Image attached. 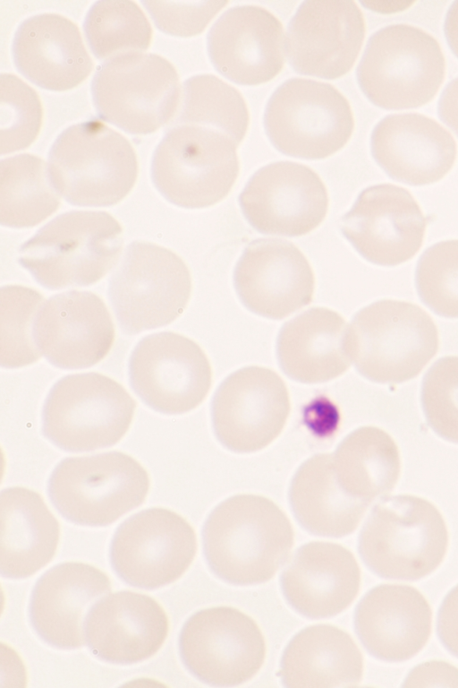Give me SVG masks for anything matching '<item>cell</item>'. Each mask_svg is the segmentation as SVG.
<instances>
[{"mask_svg":"<svg viewBox=\"0 0 458 688\" xmlns=\"http://www.w3.org/2000/svg\"><path fill=\"white\" fill-rule=\"evenodd\" d=\"M210 571L236 586L264 583L286 561L294 533L286 514L270 499L236 494L217 504L201 531Z\"/></svg>","mask_w":458,"mask_h":688,"instance_id":"1","label":"cell"},{"mask_svg":"<svg viewBox=\"0 0 458 688\" xmlns=\"http://www.w3.org/2000/svg\"><path fill=\"white\" fill-rule=\"evenodd\" d=\"M448 546L445 522L428 500L409 495L382 497L358 537L367 568L383 579L418 580L442 563Z\"/></svg>","mask_w":458,"mask_h":688,"instance_id":"2","label":"cell"},{"mask_svg":"<svg viewBox=\"0 0 458 688\" xmlns=\"http://www.w3.org/2000/svg\"><path fill=\"white\" fill-rule=\"evenodd\" d=\"M122 228L106 211H71L45 226L20 249V264L44 288L89 286L115 264Z\"/></svg>","mask_w":458,"mask_h":688,"instance_id":"3","label":"cell"},{"mask_svg":"<svg viewBox=\"0 0 458 688\" xmlns=\"http://www.w3.org/2000/svg\"><path fill=\"white\" fill-rule=\"evenodd\" d=\"M47 163L56 191L75 206H113L130 193L138 175L130 142L97 119L64 129Z\"/></svg>","mask_w":458,"mask_h":688,"instance_id":"4","label":"cell"},{"mask_svg":"<svg viewBox=\"0 0 458 688\" xmlns=\"http://www.w3.org/2000/svg\"><path fill=\"white\" fill-rule=\"evenodd\" d=\"M445 72L437 40L415 26L392 24L373 33L356 69L358 84L386 110L420 108L434 99Z\"/></svg>","mask_w":458,"mask_h":688,"instance_id":"5","label":"cell"},{"mask_svg":"<svg viewBox=\"0 0 458 688\" xmlns=\"http://www.w3.org/2000/svg\"><path fill=\"white\" fill-rule=\"evenodd\" d=\"M349 344L360 374L375 383H400L417 376L436 355L438 334L419 305L382 299L353 315Z\"/></svg>","mask_w":458,"mask_h":688,"instance_id":"6","label":"cell"},{"mask_svg":"<svg viewBox=\"0 0 458 688\" xmlns=\"http://www.w3.org/2000/svg\"><path fill=\"white\" fill-rule=\"evenodd\" d=\"M237 145L225 134L197 125H174L156 147L153 185L169 202L201 209L222 201L239 174Z\"/></svg>","mask_w":458,"mask_h":688,"instance_id":"7","label":"cell"},{"mask_svg":"<svg viewBox=\"0 0 458 688\" xmlns=\"http://www.w3.org/2000/svg\"><path fill=\"white\" fill-rule=\"evenodd\" d=\"M148 488L145 469L128 454L112 451L64 458L50 474L47 492L66 520L105 527L141 505Z\"/></svg>","mask_w":458,"mask_h":688,"instance_id":"8","label":"cell"},{"mask_svg":"<svg viewBox=\"0 0 458 688\" xmlns=\"http://www.w3.org/2000/svg\"><path fill=\"white\" fill-rule=\"evenodd\" d=\"M136 402L114 379L98 373L68 374L50 389L42 434L67 452L111 447L126 434Z\"/></svg>","mask_w":458,"mask_h":688,"instance_id":"9","label":"cell"},{"mask_svg":"<svg viewBox=\"0 0 458 688\" xmlns=\"http://www.w3.org/2000/svg\"><path fill=\"white\" fill-rule=\"evenodd\" d=\"M90 90L98 116L131 134L157 131L176 114L180 102L176 70L152 53L130 52L105 61Z\"/></svg>","mask_w":458,"mask_h":688,"instance_id":"10","label":"cell"},{"mask_svg":"<svg viewBox=\"0 0 458 688\" xmlns=\"http://www.w3.org/2000/svg\"><path fill=\"white\" fill-rule=\"evenodd\" d=\"M191 278L184 262L165 247L133 241L110 277L108 298L127 335L168 325L184 311Z\"/></svg>","mask_w":458,"mask_h":688,"instance_id":"11","label":"cell"},{"mask_svg":"<svg viewBox=\"0 0 458 688\" xmlns=\"http://www.w3.org/2000/svg\"><path fill=\"white\" fill-rule=\"evenodd\" d=\"M263 125L279 152L315 160L331 156L347 143L354 120L349 102L334 86L292 78L270 96Z\"/></svg>","mask_w":458,"mask_h":688,"instance_id":"12","label":"cell"},{"mask_svg":"<svg viewBox=\"0 0 458 688\" xmlns=\"http://www.w3.org/2000/svg\"><path fill=\"white\" fill-rule=\"evenodd\" d=\"M185 668L211 686L232 687L250 680L266 656L256 622L231 606L201 609L184 623L178 638Z\"/></svg>","mask_w":458,"mask_h":688,"instance_id":"13","label":"cell"},{"mask_svg":"<svg viewBox=\"0 0 458 688\" xmlns=\"http://www.w3.org/2000/svg\"><path fill=\"white\" fill-rule=\"evenodd\" d=\"M197 551L193 528L176 512L148 508L123 520L109 548L111 566L134 588L152 590L178 580Z\"/></svg>","mask_w":458,"mask_h":688,"instance_id":"14","label":"cell"},{"mask_svg":"<svg viewBox=\"0 0 458 688\" xmlns=\"http://www.w3.org/2000/svg\"><path fill=\"white\" fill-rule=\"evenodd\" d=\"M128 375L142 402L165 415H181L198 407L212 383L211 366L202 348L172 331L142 338L129 358Z\"/></svg>","mask_w":458,"mask_h":688,"instance_id":"15","label":"cell"},{"mask_svg":"<svg viewBox=\"0 0 458 688\" xmlns=\"http://www.w3.org/2000/svg\"><path fill=\"white\" fill-rule=\"evenodd\" d=\"M290 412L286 385L273 370L247 366L228 375L211 401L215 435L236 453L258 452L282 432Z\"/></svg>","mask_w":458,"mask_h":688,"instance_id":"16","label":"cell"},{"mask_svg":"<svg viewBox=\"0 0 458 688\" xmlns=\"http://www.w3.org/2000/svg\"><path fill=\"white\" fill-rule=\"evenodd\" d=\"M238 200L245 219L257 232L287 237L315 229L328 209L327 188L318 175L285 160L258 169Z\"/></svg>","mask_w":458,"mask_h":688,"instance_id":"17","label":"cell"},{"mask_svg":"<svg viewBox=\"0 0 458 688\" xmlns=\"http://www.w3.org/2000/svg\"><path fill=\"white\" fill-rule=\"evenodd\" d=\"M364 37V18L353 1H304L288 23V62L299 74L337 79L352 68Z\"/></svg>","mask_w":458,"mask_h":688,"instance_id":"18","label":"cell"},{"mask_svg":"<svg viewBox=\"0 0 458 688\" xmlns=\"http://www.w3.org/2000/svg\"><path fill=\"white\" fill-rule=\"evenodd\" d=\"M426 218L406 189L380 184L364 189L341 219V231L368 262L395 266L420 250Z\"/></svg>","mask_w":458,"mask_h":688,"instance_id":"19","label":"cell"},{"mask_svg":"<svg viewBox=\"0 0 458 688\" xmlns=\"http://www.w3.org/2000/svg\"><path fill=\"white\" fill-rule=\"evenodd\" d=\"M233 287L250 312L281 320L312 302L313 271L292 242L276 238L251 241L236 262Z\"/></svg>","mask_w":458,"mask_h":688,"instance_id":"20","label":"cell"},{"mask_svg":"<svg viewBox=\"0 0 458 688\" xmlns=\"http://www.w3.org/2000/svg\"><path fill=\"white\" fill-rule=\"evenodd\" d=\"M34 340L52 366L83 369L108 354L114 328L99 297L89 291L70 290L43 303L34 324Z\"/></svg>","mask_w":458,"mask_h":688,"instance_id":"21","label":"cell"},{"mask_svg":"<svg viewBox=\"0 0 458 688\" xmlns=\"http://www.w3.org/2000/svg\"><path fill=\"white\" fill-rule=\"evenodd\" d=\"M284 30L279 20L258 5L226 10L212 25L207 48L214 68L240 85L269 82L284 63Z\"/></svg>","mask_w":458,"mask_h":688,"instance_id":"22","label":"cell"},{"mask_svg":"<svg viewBox=\"0 0 458 688\" xmlns=\"http://www.w3.org/2000/svg\"><path fill=\"white\" fill-rule=\"evenodd\" d=\"M168 634V619L151 597L122 590L99 600L87 613L84 639L98 659L132 665L154 656Z\"/></svg>","mask_w":458,"mask_h":688,"instance_id":"23","label":"cell"},{"mask_svg":"<svg viewBox=\"0 0 458 688\" xmlns=\"http://www.w3.org/2000/svg\"><path fill=\"white\" fill-rule=\"evenodd\" d=\"M110 591V580L99 569L78 562L56 564L34 585L29 604L30 624L51 647L79 649L84 645L86 613Z\"/></svg>","mask_w":458,"mask_h":688,"instance_id":"24","label":"cell"},{"mask_svg":"<svg viewBox=\"0 0 458 688\" xmlns=\"http://www.w3.org/2000/svg\"><path fill=\"white\" fill-rule=\"evenodd\" d=\"M371 155L394 181L414 186L433 184L452 168L457 152L452 134L419 113L391 114L374 127Z\"/></svg>","mask_w":458,"mask_h":688,"instance_id":"25","label":"cell"},{"mask_svg":"<svg viewBox=\"0 0 458 688\" xmlns=\"http://www.w3.org/2000/svg\"><path fill=\"white\" fill-rule=\"evenodd\" d=\"M432 611L415 588L380 584L369 590L354 610L355 632L367 652L386 662L417 655L431 632Z\"/></svg>","mask_w":458,"mask_h":688,"instance_id":"26","label":"cell"},{"mask_svg":"<svg viewBox=\"0 0 458 688\" xmlns=\"http://www.w3.org/2000/svg\"><path fill=\"white\" fill-rule=\"evenodd\" d=\"M360 570L352 553L331 542L312 541L300 546L280 575L288 604L309 619L333 617L356 598Z\"/></svg>","mask_w":458,"mask_h":688,"instance_id":"27","label":"cell"},{"mask_svg":"<svg viewBox=\"0 0 458 688\" xmlns=\"http://www.w3.org/2000/svg\"><path fill=\"white\" fill-rule=\"evenodd\" d=\"M12 55L18 72L47 90L76 87L93 66L76 24L57 13H38L21 22Z\"/></svg>","mask_w":458,"mask_h":688,"instance_id":"28","label":"cell"},{"mask_svg":"<svg viewBox=\"0 0 458 688\" xmlns=\"http://www.w3.org/2000/svg\"><path fill=\"white\" fill-rule=\"evenodd\" d=\"M276 352L281 370L292 380L327 382L343 374L352 362L349 326L338 313L311 307L284 323Z\"/></svg>","mask_w":458,"mask_h":688,"instance_id":"29","label":"cell"},{"mask_svg":"<svg viewBox=\"0 0 458 688\" xmlns=\"http://www.w3.org/2000/svg\"><path fill=\"white\" fill-rule=\"evenodd\" d=\"M1 576L28 578L54 557L60 528L41 495L21 486L0 494Z\"/></svg>","mask_w":458,"mask_h":688,"instance_id":"30","label":"cell"},{"mask_svg":"<svg viewBox=\"0 0 458 688\" xmlns=\"http://www.w3.org/2000/svg\"><path fill=\"white\" fill-rule=\"evenodd\" d=\"M289 503L299 525L310 534L343 538L358 527L366 502L352 495L337 478L332 454H316L293 475Z\"/></svg>","mask_w":458,"mask_h":688,"instance_id":"31","label":"cell"},{"mask_svg":"<svg viewBox=\"0 0 458 688\" xmlns=\"http://www.w3.org/2000/svg\"><path fill=\"white\" fill-rule=\"evenodd\" d=\"M284 687H346L360 684L363 658L350 634L330 624L308 626L283 651Z\"/></svg>","mask_w":458,"mask_h":688,"instance_id":"32","label":"cell"},{"mask_svg":"<svg viewBox=\"0 0 458 688\" xmlns=\"http://www.w3.org/2000/svg\"><path fill=\"white\" fill-rule=\"evenodd\" d=\"M332 458L342 485L369 504L392 491L399 477L397 446L389 434L375 426H362L349 434Z\"/></svg>","mask_w":458,"mask_h":688,"instance_id":"33","label":"cell"},{"mask_svg":"<svg viewBox=\"0 0 458 688\" xmlns=\"http://www.w3.org/2000/svg\"><path fill=\"white\" fill-rule=\"evenodd\" d=\"M59 204L48 168L39 157L23 153L1 159V225L34 227L52 215Z\"/></svg>","mask_w":458,"mask_h":688,"instance_id":"34","label":"cell"},{"mask_svg":"<svg viewBox=\"0 0 458 688\" xmlns=\"http://www.w3.org/2000/svg\"><path fill=\"white\" fill-rule=\"evenodd\" d=\"M179 110L173 125H197L227 135L237 146L243 140L249 112L241 93L213 74L185 80Z\"/></svg>","mask_w":458,"mask_h":688,"instance_id":"35","label":"cell"},{"mask_svg":"<svg viewBox=\"0 0 458 688\" xmlns=\"http://www.w3.org/2000/svg\"><path fill=\"white\" fill-rule=\"evenodd\" d=\"M83 30L93 55L100 60L148 49L151 26L132 1L95 2L86 13Z\"/></svg>","mask_w":458,"mask_h":688,"instance_id":"36","label":"cell"},{"mask_svg":"<svg viewBox=\"0 0 458 688\" xmlns=\"http://www.w3.org/2000/svg\"><path fill=\"white\" fill-rule=\"evenodd\" d=\"M43 301L41 294L30 288H1L2 367L25 366L40 357L34 340V324Z\"/></svg>","mask_w":458,"mask_h":688,"instance_id":"37","label":"cell"},{"mask_svg":"<svg viewBox=\"0 0 458 688\" xmlns=\"http://www.w3.org/2000/svg\"><path fill=\"white\" fill-rule=\"evenodd\" d=\"M415 285L421 302L436 314L458 318V239L438 242L420 255Z\"/></svg>","mask_w":458,"mask_h":688,"instance_id":"38","label":"cell"},{"mask_svg":"<svg viewBox=\"0 0 458 688\" xmlns=\"http://www.w3.org/2000/svg\"><path fill=\"white\" fill-rule=\"evenodd\" d=\"M0 152L24 150L36 139L42 122V106L36 91L17 76H0Z\"/></svg>","mask_w":458,"mask_h":688,"instance_id":"39","label":"cell"},{"mask_svg":"<svg viewBox=\"0 0 458 688\" xmlns=\"http://www.w3.org/2000/svg\"><path fill=\"white\" fill-rule=\"evenodd\" d=\"M421 405L428 426L441 438L458 443V357L437 360L421 383Z\"/></svg>","mask_w":458,"mask_h":688,"instance_id":"40","label":"cell"},{"mask_svg":"<svg viewBox=\"0 0 458 688\" xmlns=\"http://www.w3.org/2000/svg\"><path fill=\"white\" fill-rule=\"evenodd\" d=\"M155 25L176 37L199 34L227 1H140Z\"/></svg>","mask_w":458,"mask_h":688,"instance_id":"41","label":"cell"},{"mask_svg":"<svg viewBox=\"0 0 458 688\" xmlns=\"http://www.w3.org/2000/svg\"><path fill=\"white\" fill-rule=\"evenodd\" d=\"M403 686L458 687V668L444 661L424 662L409 672Z\"/></svg>","mask_w":458,"mask_h":688,"instance_id":"42","label":"cell"},{"mask_svg":"<svg viewBox=\"0 0 458 688\" xmlns=\"http://www.w3.org/2000/svg\"><path fill=\"white\" fill-rule=\"evenodd\" d=\"M437 634L445 649L458 658V584L446 594L439 606Z\"/></svg>","mask_w":458,"mask_h":688,"instance_id":"43","label":"cell"},{"mask_svg":"<svg viewBox=\"0 0 458 688\" xmlns=\"http://www.w3.org/2000/svg\"><path fill=\"white\" fill-rule=\"evenodd\" d=\"M440 120L458 137V77L447 83L437 103Z\"/></svg>","mask_w":458,"mask_h":688,"instance_id":"44","label":"cell"},{"mask_svg":"<svg viewBox=\"0 0 458 688\" xmlns=\"http://www.w3.org/2000/svg\"><path fill=\"white\" fill-rule=\"evenodd\" d=\"M444 33L450 49L458 57V1H454L446 12Z\"/></svg>","mask_w":458,"mask_h":688,"instance_id":"45","label":"cell"}]
</instances>
